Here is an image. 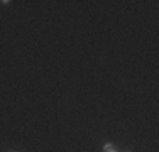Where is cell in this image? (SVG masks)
I'll use <instances>...</instances> for the list:
<instances>
[{"mask_svg": "<svg viewBox=\"0 0 159 152\" xmlns=\"http://www.w3.org/2000/svg\"><path fill=\"white\" fill-rule=\"evenodd\" d=\"M103 152H119V150L113 147L112 142H107V144H103Z\"/></svg>", "mask_w": 159, "mask_h": 152, "instance_id": "cell-1", "label": "cell"}, {"mask_svg": "<svg viewBox=\"0 0 159 152\" xmlns=\"http://www.w3.org/2000/svg\"><path fill=\"white\" fill-rule=\"evenodd\" d=\"M125 152H130V150H125Z\"/></svg>", "mask_w": 159, "mask_h": 152, "instance_id": "cell-2", "label": "cell"}]
</instances>
